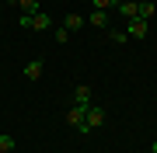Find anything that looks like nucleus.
Segmentation results:
<instances>
[{
  "mask_svg": "<svg viewBox=\"0 0 157 153\" xmlns=\"http://www.w3.org/2000/svg\"><path fill=\"white\" fill-rule=\"evenodd\" d=\"M84 115H87V104H70V108H67V115H63V122H67L70 129H77V132H87Z\"/></svg>",
  "mask_w": 157,
  "mask_h": 153,
  "instance_id": "obj_1",
  "label": "nucleus"
},
{
  "mask_svg": "<svg viewBox=\"0 0 157 153\" xmlns=\"http://www.w3.org/2000/svg\"><path fill=\"white\" fill-rule=\"evenodd\" d=\"M21 28H28V31H49V28H52V17H49V14H42V11H39V14H32V17H28V14H21Z\"/></svg>",
  "mask_w": 157,
  "mask_h": 153,
  "instance_id": "obj_2",
  "label": "nucleus"
},
{
  "mask_svg": "<svg viewBox=\"0 0 157 153\" xmlns=\"http://www.w3.org/2000/svg\"><path fill=\"white\" fill-rule=\"evenodd\" d=\"M84 125H87V132H91V129H101V125H105V108H98V104H87Z\"/></svg>",
  "mask_w": 157,
  "mask_h": 153,
  "instance_id": "obj_3",
  "label": "nucleus"
},
{
  "mask_svg": "<svg viewBox=\"0 0 157 153\" xmlns=\"http://www.w3.org/2000/svg\"><path fill=\"white\" fill-rule=\"evenodd\" d=\"M147 31H150V24H147L143 17H133V21H126V35H129V38H147Z\"/></svg>",
  "mask_w": 157,
  "mask_h": 153,
  "instance_id": "obj_4",
  "label": "nucleus"
},
{
  "mask_svg": "<svg viewBox=\"0 0 157 153\" xmlns=\"http://www.w3.org/2000/svg\"><path fill=\"white\" fill-rule=\"evenodd\" d=\"M84 24H87V17L77 14V11H70L67 17H63V28H67V31H77V28H84Z\"/></svg>",
  "mask_w": 157,
  "mask_h": 153,
  "instance_id": "obj_5",
  "label": "nucleus"
},
{
  "mask_svg": "<svg viewBox=\"0 0 157 153\" xmlns=\"http://www.w3.org/2000/svg\"><path fill=\"white\" fill-rule=\"evenodd\" d=\"M45 73V63L42 59H28V63H25V77H28V80H39Z\"/></svg>",
  "mask_w": 157,
  "mask_h": 153,
  "instance_id": "obj_6",
  "label": "nucleus"
},
{
  "mask_svg": "<svg viewBox=\"0 0 157 153\" xmlns=\"http://www.w3.org/2000/svg\"><path fill=\"white\" fill-rule=\"evenodd\" d=\"M87 24H94V28H108L112 17H108V11H91V14H87Z\"/></svg>",
  "mask_w": 157,
  "mask_h": 153,
  "instance_id": "obj_7",
  "label": "nucleus"
},
{
  "mask_svg": "<svg viewBox=\"0 0 157 153\" xmlns=\"http://www.w3.org/2000/svg\"><path fill=\"white\" fill-rule=\"evenodd\" d=\"M73 104H91V87L87 84H77V87H73Z\"/></svg>",
  "mask_w": 157,
  "mask_h": 153,
  "instance_id": "obj_8",
  "label": "nucleus"
},
{
  "mask_svg": "<svg viewBox=\"0 0 157 153\" xmlns=\"http://www.w3.org/2000/svg\"><path fill=\"white\" fill-rule=\"evenodd\" d=\"M136 4H140V7H136V17L150 21V17H154V11H157V7H154V0H136Z\"/></svg>",
  "mask_w": 157,
  "mask_h": 153,
  "instance_id": "obj_9",
  "label": "nucleus"
},
{
  "mask_svg": "<svg viewBox=\"0 0 157 153\" xmlns=\"http://www.w3.org/2000/svg\"><path fill=\"white\" fill-rule=\"evenodd\" d=\"M136 7H140V4H136V0H122V4H119V7H115V11H119V14H122V17H126V21H133V17H136Z\"/></svg>",
  "mask_w": 157,
  "mask_h": 153,
  "instance_id": "obj_10",
  "label": "nucleus"
},
{
  "mask_svg": "<svg viewBox=\"0 0 157 153\" xmlns=\"http://www.w3.org/2000/svg\"><path fill=\"white\" fill-rule=\"evenodd\" d=\"M17 7H21V14H28V17L42 11V7H39V0H17Z\"/></svg>",
  "mask_w": 157,
  "mask_h": 153,
  "instance_id": "obj_11",
  "label": "nucleus"
},
{
  "mask_svg": "<svg viewBox=\"0 0 157 153\" xmlns=\"http://www.w3.org/2000/svg\"><path fill=\"white\" fill-rule=\"evenodd\" d=\"M14 146H17V139H14V136H7V132H0V153H11Z\"/></svg>",
  "mask_w": 157,
  "mask_h": 153,
  "instance_id": "obj_12",
  "label": "nucleus"
},
{
  "mask_svg": "<svg viewBox=\"0 0 157 153\" xmlns=\"http://www.w3.org/2000/svg\"><path fill=\"white\" fill-rule=\"evenodd\" d=\"M126 38H129V35H126V28H108V42H115V46H122Z\"/></svg>",
  "mask_w": 157,
  "mask_h": 153,
  "instance_id": "obj_13",
  "label": "nucleus"
},
{
  "mask_svg": "<svg viewBox=\"0 0 157 153\" xmlns=\"http://www.w3.org/2000/svg\"><path fill=\"white\" fill-rule=\"evenodd\" d=\"M56 42H59V46H67V42H70V31L63 28V24H59V28H56Z\"/></svg>",
  "mask_w": 157,
  "mask_h": 153,
  "instance_id": "obj_14",
  "label": "nucleus"
},
{
  "mask_svg": "<svg viewBox=\"0 0 157 153\" xmlns=\"http://www.w3.org/2000/svg\"><path fill=\"white\" fill-rule=\"evenodd\" d=\"M91 7L94 11H112V0H91Z\"/></svg>",
  "mask_w": 157,
  "mask_h": 153,
  "instance_id": "obj_15",
  "label": "nucleus"
},
{
  "mask_svg": "<svg viewBox=\"0 0 157 153\" xmlns=\"http://www.w3.org/2000/svg\"><path fill=\"white\" fill-rule=\"evenodd\" d=\"M119 4H122V0H112V7H119Z\"/></svg>",
  "mask_w": 157,
  "mask_h": 153,
  "instance_id": "obj_16",
  "label": "nucleus"
},
{
  "mask_svg": "<svg viewBox=\"0 0 157 153\" xmlns=\"http://www.w3.org/2000/svg\"><path fill=\"white\" fill-rule=\"evenodd\" d=\"M150 153H157V143H154V146H150Z\"/></svg>",
  "mask_w": 157,
  "mask_h": 153,
  "instance_id": "obj_17",
  "label": "nucleus"
},
{
  "mask_svg": "<svg viewBox=\"0 0 157 153\" xmlns=\"http://www.w3.org/2000/svg\"><path fill=\"white\" fill-rule=\"evenodd\" d=\"M14 4H17V0H14Z\"/></svg>",
  "mask_w": 157,
  "mask_h": 153,
  "instance_id": "obj_18",
  "label": "nucleus"
}]
</instances>
